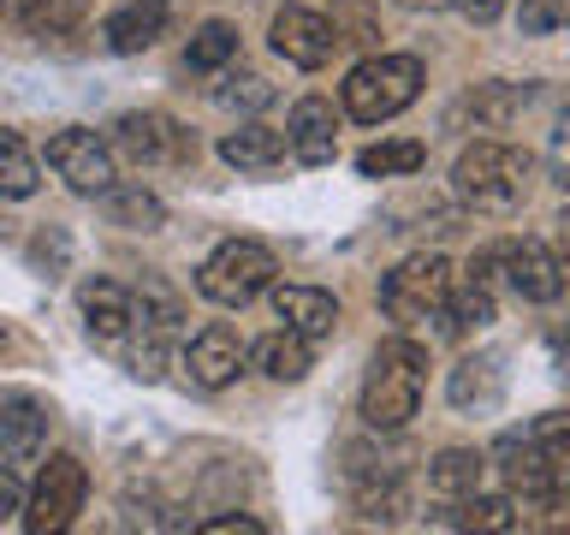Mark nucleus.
I'll use <instances>...</instances> for the list:
<instances>
[{
  "instance_id": "f257e3e1",
  "label": "nucleus",
  "mask_w": 570,
  "mask_h": 535,
  "mask_svg": "<svg viewBox=\"0 0 570 535\" xmlns=\"http://www.w3.org/2000/svg\"><path fill=\"white\" fill-rule=\"evenodd\" d=\"M529 173H534L529 149L499 143V137H481V143H470V149L458 155L452 191L475 214H517V208H523V196H529Z\"/></svg>"
},
{
  "instance_id": "f03ea898",
  "label": "nucleus",
  "mask_w": 570,
  "mask_h": 535,
  "mask_svg": "<svg viewBox=\"0 0 570 535\" xmlns=\"http://www.w3.org/2000/svg\"><path fill=\"white\" fill-rule=\"evenodd\" d=\"M422 387H428V351L416 339H386L368 363V381H363V422L374 435H399L416 417Z\"/></svg>"
},
{
  "instance_id": "7ed1b4c3",
  "label": "nucleus",
  "mask_w": 570,
  "mask_h": 535,
  "mask_svg": "<svg viewBox=\"0 0 570 535\" xmlns=\"http://www.w3.org/2000/svg\"><path fill=\"white\" fill-rule=\"evenodd\" d=\"M422 96V60L416 54H374L345 78V114L356 125H386Z\"/></svg>"
},
{
  "instance_id": "20e7f679",
  "label": "nucleus",
  "mask_w": 570,
  "mask_h": 535,
  "mask_svg": "<svg viewBox=\"0 0 570 535\" xmlns=\"http://www.w3.org/2000/svg\"><path fill=\"white\" fill-rule=\"evenodd\" d=\"M274 274H279L274 250L256 244V239H232L196 268V292L208 303H226V310H244V303H256L267 285H274Z\"/></svg>"
},
{
  "instance_id": "39448f33",
  "label": "nucleus",
  "mask_w": 570,
  "mask_h": 535,
  "mask_svg": "<svg viewBox=\"0 0 570 535\" xmlns=\"http://www.w3.org/2000/svg\"><path fill=\"white\" fill-rule=\"evenodd\" d=\"M452 262L445 256H434V250H422V256H410V262H399L392 274L381 280V310L392 315V321H434L440 315V303H445V292H452Z\"/></svg>"
},
{
  "instance_id": "423d86ee",
  "label": "nucleus",
  "mask_w": 570,
  "mask_h": 535,
  "mask_svg": "<svg viewBox=\"0 0 570 535\" xmlns=\"http://www.w3.org/2000/svg\"><path fill=\"white\" fill-rule=\"evenodd\" d=\"M83 494H89V476H83V464L71 458V453H53L42 464V476H36V488L24 499V529L30 535H60L78 524V512H83Z\"/></svg>"
},
{
  "instance_id": "0eeeda50",
  "label": "nucleus",
  "mask_w": 570,
  "mask_h": 535,
  "mask_svg": "<svg viewBox=\"0 0 570 535\" xmlns=\"http://www.w3.org/2000/svg\"><path fill=\"white\" fill-rule=\"evenodd\" d=\"M48 167L60 173L78 196L114 191V149H107V137L83 132V125H66V132L48 137Z\"/></svg>"
},
{
  "instance_id": "6e6552de",
  "label": "nucleus",
  "mask_w": 570,
  "mask_h": 535,
  "mask_svg": "<svg viewBox=\"0 0 570 535\" xmlns=\"http://www.w3.org/2000/svg\"><path fill=\"white\" fill-rule=\"evenodd\" d=\"M107 149H119L137 167H155V160H190L196 143L167 114H119L114 132H107Z\"/></svg>"
},
{
  "instance_id": "1a4fd4ad",
  "label": "nucleus",
  "mask_w": 570,
  "mask_h": 535,
  "mask_svg": "<svg viewBox=\"0 0 570 535\" xmlns=\"http://www.w3.org/2000/svg\"><path fill=\"white\" fill-rule=\"evenodd\" d=\"M333 48H338V30H333V18H321L309 7H285L274 18V54L285 66H297V71H321L333 60Z\"/></svg>"
},
{
  "instance_id": "9d476101",
  "label": "nucleus",
  "mask_w": 570,
  "mask_h": 535,
  "mask_svg": "<svg viewBox=\"0 0 570 535\" xmlns=\"http://www.w3.org/2000/svg\"><path fill=\"white\" fill-rule=\"evenodd\" d=\"M48 453V405L36 392H7L0 399V458L12 470H30Z\"/></svg>"
},
{
  "instance_id": "9b49d317",
  "label": "nucleus",
  "mask_w": 570,
  "mask_h": 535,
  "mask_svg": "<svg viewBox=\"0 0 570 535\" xmlns=\"http://www.w3.org/2000/svg\"><path fill=\"white\" fill-rule=\"evenodd\" d=\"M499 268H505L511 292L523 303H559L564 298V262L552 256L541 239H517L499 250Z\"/></svg>"
},
{
  "instance_id": "f8f14e48",
  "label": "nucleus",
  "mask_w": 570,
  "mask_h": 535,
  "mask_svg": "<svg viewBox=\"0 0 570 535\" xmlns=\"http://www.w3.org/2000/svg\"><path fill=\"white\" fill-rule=\"evenodd\" d=\"M78 303H83V328L101 351H125V333H131V292L114 280H83L78 285Z\"/></svg>"
},
{
  "instance_id": "ddd939ff",
  "label": "nucleus",
  "mask_w": 570,
  "mask_h": 535,
  "mask_svg": "<svg viewBox=\"0 0 570 535\" xmlns=\"http://www.w3.org/2000/svg\"><path fill=\"white\" fill-rule=\"evenodd\" d=\"M333 101H321V96H303L292 107V119H285V149H292L303 167H327L333 149H338V137H333Z\"/></svg>"
},
{
  "instance_id": "4468645a",
  "label": "nucleus",
  "mask_w": 570,
  "mask_h": 535,
  "mask_svg": "<svg viewBox=\"0 0 570 535\" xmlns=\"http://www.w3.org/2000/svg\"><path fill=\"white\" fill-rule=\"evenodd\" d=\"M185 369H190V381L196 387H232L238 381V369H244V346H238V333L232 328H203L185 346Z\"/></svg>"
},
{
  "instance_id": "2eb2a0df",
  "label": "nucleus",
  "mask_w": 570,
  "mask_h": 535,
  "mask_svg": "<svg viewBox=\"0 0 570 535\" xmlns=\"http://www.w3.org/2000/svg\"><path fill=\"white\" fill-rule=\"evenodd\" d=\"M274 292V315L303 339H327L338 328V298L321 285H267Z\"/></svg>"
},
{
  "instance_id": "dca6fc26",
  "label": "nucleus",
  "mask_w": 570,
  "mask_h": 535,
  "mask_svg": "<svg viewBox=\"0 0 570 535\" xmlns=\"http://www.w3.org/2000/svg\"><path fill=\"white\" fill-rule=\"evenodd\" d=\"M160 30H167V0H131V7H119V12L101 25V36H107V48H114V54L155 48Z\"/></svg>"
},
{
  "instance_id": "f3484780",
  "label": "nucleus",
  "mask_w": 570,
  "mask_h": 535,
  "mask_svg": "<svg viewBox=\"0 0 570 535\" xmlns=\"http://www.w3.org/2000/svg\"><path fill=\"white\" fill-rule=\"evenodd\" d=\"M285 155L292 149H285V132H274V125H238V132L220 137V160L238 173H274Z\"/></svg>"
},
{
  "instance_id": "a211bd4d",
  "label": "nucleus",
  "mask_w": 570,
  "mask_h": 535,
  "mask_svg": "<svg viewBox=\"0 0 570 535\" xmlns=\"http://www.w3.org/2000/svg\"><path fill=\"white\" fill-rule=\"evenodd\" d=\"M505 399V369H499V357H463L452 369V405L458 410H493Z\"/></svg>"
},
{
  "instance_id": "6ab92c4d",
  "label": "nucleus",
  "mask_w": 570,
  "mask_h": 535,
  "mask_svg": "<svg viewBox=\"0 0 570 535\" xmlns=\"http://www.w3.org/2000/svg\"><path fill=\"white\" fill-rule=\"evenodd\" d=\"M481 470H488V458H481V453H470V446H445V453L428 464V494L452 506V499L481 488Z\"/></svg>"
},
{
  "instance_id": "aec40b11",
  "label": "nucleus",
  "mask_w": 570,
  "mask_h": 535,
  "mask_svg": "<svg viewBox=\"0 0 570 535\" xmlns=\"http://www.w3.org/2000/svg\"><path fill=\"white\" fill-rule=\"evenodd\" d=\"M249 357H256V369L274 374V381H303V374H309V339L292 333V328L256 339V351H249Z\"/></svg>"
},
{
  "instance_id": "412c9836",
  "label": "nucleus",
  "mask_w": 570,
  "mask_h": 535,
  "mask_svg": "<svg viewBox=\"0 0 570 535\" xmlns=\"http://www.w3.org/2000/svg\"><path fill=\"white\" fill-rule=\"evenodd\" d=\"M440 328L445 333H470V328H488V321H493V292H488V285H481V280H452V292H445V303H440Z\"/></svg>"
},
{
  "instance_id": "4be33fe9",
  "label": "nucleus",
  "mask_w": 570,
  "mask_h": 535,
  "mask_svg": "<svg viewBox=\"0 0 570 535\" xmlns=\"http://www.w3.org/2000/svg\"><path fill=\"white\" fill-rule=\"evenodd\" d=\"M36 185H42V167H36L30 143L18 132H0V196L24 203V196H36Z\"/></svg>"
},
{
  "instance_id": "5701e85b",
  "label": "nucleus",
  "mask_w": 570,
  "mask_h": 535,
  "mask_svg": "<svg viewBox=\"0 0 570 535\" xmlns=\"http://www.w3.org/2000/svg\"><path fill=\"white\" fill-rule=\"evenodd\" d=\"M523 435H529V446L547 458V470L559 476L564 494H570V410H547V417H534L523 428Z\"/></svg>"
},
{
  "instance_id": "b1692460",
  "label": "nucleus",
  "mask_w": 570,
  "mask_h": 535,
  "mask_svg": "<svg viewBox=\"0 0 570 535\" xmlns=\"http://www.w3.org/2000/svg\"><path fill=\"white\" fill-rule=\"evenodd\" d=\"M445 524H458V529H517V506L505 494H463L452 499V512H445Z\"/></svg>"
},
{
  "instance_id": "393cba45",
  "label": "nucleus",
  "mask_w": 570,
  "mask_h": 535,
  "mask_svg": "<svg viewBox=\"0 0 570 535\" xmlns=\"http://www.w3.org/2000/svg\"><path fill=\"white\" fill-rule=\"evenodd\" d=\"M101 196H107V221H114V226L155 232L160 221H167V208H160V196H149L142 185H114V191H101Z\"/></svg>"
},
{
  "instance_id": "a878e982",
  "label": "nucleus",
  "mask_w": 570,
  "mask_h": 535,
  "mask_svg": "<svg viewBox=\"0 0 570 535\" xmlns=\"http://www.w3.org/2000/svg\"><path fill=\"white\" fill-rule=\"evenodd\" d=\"M428 160V149L422 143H374V149H363L356 155V173H368V178H399V173H416Z\"/></svg>"
},
{
  "instance_id": "bb28decb",
  "label": "nucleus",
  "mask_w": 570,
  "mask_h": 535,
  "mask_svg": "<svg viewBox=\"0 0 570 535\" xmlns=\"http://www.w3.org/2000/svg\"><path fill=\"white\" fill-rule=\"evenodd\" d=\"M232 54H238V30L220 25V18L190 36V66H196V71H220V66L232 60Z\"/></svg>"
},
{
  "instance_id": "cd10ccee",
  "label": "nucleus",
  "mask_w": 570,
  "mask_h": 535,
  "mask_svg": "<svg viewBox=\"0 0 570 535\" xmlns=\"http://www.w3.org/2000/svg\"><path fill=\"white\" fill-rule=\"evenodd\" d=\"M523 101H529V89L517 96V89H499V84H488V89H481V96H475L470 107H475V125H488V132H499V125H505V119H511Z\"/></svg>"
},
{
  "instance_id": "c85d7f7f",
  "label": "nucleus",
  "mask_w": 570,
  "mask_h": 535,
  "mask_svg": "<svg viewBox=\"0 0 570 535\" xmlns=\"http://www.w3.org/2000/svg\"><path fill=\"white\" fill-rule=\"evenodd\" d=\"M517 25H523V36H552L559 25H570V0H523Z\"/></svg>"
},
{
  "instance_id": "c756f323",
  "label": "nucleus",
  "mask_w": 570,
  "mask_h": 535,
  "mask_svg": "<svg viewBox=\"0 0 570 535\" xmlns=\"http://www.w3.org/2000/svg\"><path fill=\"white\" fill-rule=\"evenodd\" d=\"M547 167H552V185L570 191V107L559 114V125H552V143H547Z\"/></svg>"
},
{
  "instance_id": "7c9ffc66",
  "label": "nucleus",
  "mask_w": 570,
  "mask_h": 535,
  "mask_svg": "<svg viewBox=\"0 0 570 535\" xmlns=\"http://www.w3.org/2000/svg\"><path fill=\"white\" fill-rule=\"evenodd\" d=\"M220 101H226V107H244V114H256V107L274 101V84H262V78H232V84L220 89Z\"/></svg>"
},
{
  "instance_id": "2f4dec72",
  "label": "nucleus",
  "mask_w": 570,
  "mask_h": 535,
  "mask_svg": "<svg viewBox=\"0 0 570 535\" xmlns=\"http://www.w3.org/2000/svg\"><path fill=\"white\" fill-rule=\"evenodd\" d=\"M452 7H458L463 18H470V25H493V18L505 12L511 0H452Z\"/></svg>"
},
{
  "instance_id": "473e14b6",
  "label": "nucleus",
  "mask_w": 570,
  "mask_h": 535,
  "mask_svg": "<svg viewBox=\"0 0 570 535\" xmlns=\"http://www.w3.org/2000/svg\"><path fill=\"white\" fill-rule=\"evenodd\" d=\"M208 535H262L256 517H214V524H203Z\"/></svg>"
},
{
  "instance_id": "72a5a7b5",
  "label": "nucleus",
  "mask_w": 570,
  "mask_h": 535,
  "mask_svg": "<svg viewBox=\"0 0 570 535\" xmlns=\"http://www.w3.org/2000/svg\"><path fill=\"white\" fill-rule=\"evenodd\" d=\"M12 512H18V476H12V464H7V470H0V524H7Z\"/></svg>"
},
{
  "instance_id": "f704fd0d",
  "label": "nucleus",
  "mask_w": 570,
  "mask_h": 535,
  "mask_svg": "<svg viewBox=\"0 0 570 535\" xmlns=\"http://www.w3.org/2000/svg\"><path fill=\"white\" fill-rule=\"evenodd\" d=\"M559 250H564V256H570V208L559 214Z\"/></svg>"
},
{
  "instance_id": "c9c22d12",
  "label": "nucleus",
  "mask_w": 570,
  "mask_h": 535,
  "mask_svg": "<svg viewBox=\"0 0 570 535\" xmlns=\"http://www.w3.org/2000/svg\"><path fill=\"white\" fill-rule=\"evenodd\" d=\"M0 351H7V328H0Z\"/></svg>"
},
{
  "instance_id": "e433bc0d",
  "label": "nucleus",
  "mask_w": 570,
  "mask_h": 535,
  "mask_svg": "<svg viewBox=\"0 0 570 535\" xmlns=\"http://www.w3.org/2000/svg\"><path fill=\"white\" fill-rule=\"evenodd\" d=\"M7 7H12V0H0V18H7Z\"/></svg>"
}]
</instances>
